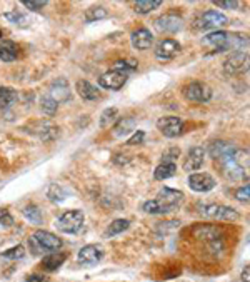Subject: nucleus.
I'll list each match as a JSON object with an SVG mask.
<instances>
[{
    "instance_id": "f257e3e1",
    "label": "nucleus",
    "mask_w": 250,
    "mask_h": 282,
    "mask_svg": "<svg viewBox=\"0 0 250 282\" xmlns=\"http://www.w3.org/2000/svg\"><path fill=\"white\" fill-rule=\"evenodd\" d=\"M182 204H184V192L164 187V189L159 192L157 199L147 200V202L142 205V211L147 214H152V216H162V214H170L179 211Z\"/></svg>"
},
{
    "instance_id": "f03ea898",
    "label": "nucleus",
    "mask_w": 250,
    "mask_h": 282,
    "mask_svg": "<svg viewBox=\"0 0 250 282\" xmlns=\"http://www.w3.org/2000/svg\"><path fill=\"white\" fill-rule=\"evenodd\" d=\"M244 160L248 162L247 151H239V149H235V152L230 157L220 160L222 169H224V176L230 180L247 179V165H244Z\"/></svg>"
},
{
    "instance_id": "7ed1b4c3",
    "label": "nucleus",
    "mask_w": 250,
    "mask_h": 282,
    "mask_svg": "<svg viewBox=\"0 0 250 282\" xmlns=\"http://www.w3.org/2000/svg\"><path fill=\"white\" fill-rule=\"evenodd\" d=\"M29 244L37 249L35 254H39L40 251H44V252H57L60 247H62V240H60V237H57L55 234H52L49 231L39 229L30 237Z\"/></svg>"
},
{
    "instance_id": "20e7f679",
    "label": "nucleus",
    "mask_w": 250,
    "mask_h": 282,
    "mask_svg": "<svg viewBox=\"0 0 250 282\" xmlns=\"http://www.w3.org/2000/svg\"><path fill=\"white\" fill-rule=\"evenodd\" d=\"M85 222L82 211H67L57 219L55 227L64 234H77L82 231Z\"/></svg>"
},
{
    "instance_id": "39448f33",
    "label": "nucleus",
    "mask_w": 250,
    "mask_h": 282,
    "mask_svg": "<svg viewBox=\"0 0 250 282\" xmlns=\"http://www.w3.org/2000/svg\"><path fill=\"white\" fill-rule=\"evenodd\" d=\"M199 212L202 214L204 217L208 219H217V220H237L240 216L239 212L232 209V207H227V205H220V204H208V205H200L199 207Z\"/></svg>"
},
{
    "instance_id": "423d86ee",
    "label": "nucleus",
    "mask_w": 250,
    "mask_h": 282,
    "mask_svg": "<svg viewBox=\"0 0 250 282\" xmlns=\"http://www.w3.org/2000/svg\"><path fill=\"white\" fill-rule=\"evenodd\" d=\"M182 93L187 100H192V102H208L212 99V89L202 82H192L185 85Z\"/></svg>"
},
{
    "instance_id": "0eeeda50",
    "label": "nucleus",
    "mask_w": 250,
    "mask_h": 282,
    "mask_svg": "<svg viewBox=\"0 0 250 282\" xmlns=\"http://www.w3.org/2000/svg\"><path fill=\"white\" fill-rule=\"evenodd\" d=\"M227 24V17L222 12L217 10H208L195 20V29L199 30H208V29H217V27H224Z\"/></svg>"
},
{
    "instance_id": "6e6552de",
    "label": "nucleus",
    "mask_w": 250,
    "mask_h": 282,
    "mask_svg": "<svg viewBox=\"0 0 250 282\" xmlns=\"http://www.w3.org/2000/svg\"><path fill=\"white\" fill-rule=\"evenodd\" d=\"M157 129L168 139L179 137L180 134L184 132V120H182L180 117H175V116L160 117L157 120Z\"/></svg>"
},
{
    "instance_id": "1a4fd4ad",
    "label": "nucleus",
    "mask_w": 250,
    "mask_h": 282,
    "mask_svg": "<svg viewBox=\"0 0 250 282\" xmlns=\"http://www.w3.org/2000/svg\"><path fill=\"white\" fill-rule=\"evenodd\" d=\"M127 79H128V73L110 69L109 72H105L99 77V85L109 90H120L125 85Z\"/></svg>"
},
{
    "instance_id": "9d476101",
    "label": "nucleus",
    "mask_w": 250,
    "mask_h": 282,
    "mask_svg": "<svg viewBox=\"0 0 250 282\" xmlns=\"http://www.w3.org/2000/svg\"><path fill=\"white\" fill-rule=\"evenodd\" d=\"M155 27H157L159 32L177 33L184 29V18L177 15V13H165V15H162L155 20Z\"/></svg>"
},
{
    "instance_id": "9b49d317",
    "label": "nucleus",
    "mask_w": 250,
    "mask_h": 282,
    "mask_svg": "<svg viewBox=\"0 0 250 282\" xmlns=\"http://www.w3.org/2000/svg\"><path fill=\"white\" fill-rule=\"evenodd\" d=\"M180 52V44L174 39H164L155 45V57L159 60H170Z\"/></svg>"
},
{
    "instance_id": "f8f14e48",
    "label": "nucleus",
    "mask_w": 250,
    "mask_h": 282,
    "mask_svg": "<svg viewBox=\"0 0 250 282\" xmlns=\"http://www.w3.org/2000/svg\"><path fill=\"white\" fill-rule=\"evenodd\" d=\"M49 97L55 100L57 104H65L72 99L70 96V85L67 82V79H57L53 80L50 85V93Z\"/></svg>"
},
{
    "instance_id": "ddd939ff",
    "label": "nucleus",
    "mask_w": 250,
    "mask_h": 282,
    "mask_svg": "<svg viewBox=\"0 0 250 282\" xmlns=\"http://www.w3.org/2000/svg\"><path fill=\"white\" fill-rule=\"evenodd\" d=\"M215 185L217 184H215V179L210 174H190V177H188V187L195 192H208Z\"/></svg>"
},
{
    "instance_id": "4468645a",
    "label": "nucleus",
    "mask_w": 250,
    "mask_h": 282,
    "mask_svg": "<svg viewBox=\"0 0 250 282\" xmlns=\"http://www.w3.org/2000/svg\"><path fill=\"white\" fill-rule=\"evenodd\" d=\"M247 62H248L247 52H232L230 57L224 62V72L227 76L239 73L244 70V67H247Z\"/></svg>"
},
{
    "instance_id": "2eb2a0df",
    "label": "nucleus",
    "mask_w": 250,
    "mask_h": 282,
    "mask_svg": "<svg viewBox=\"0 0 250 282\" xmlns=\"http://www.w3.org/2000/svg\"><path fill=\"white\" fill-rule=\"evenodd\" d=\"M104 257V252L99 246L89 244L79 251V262L85 266H95Z\"/></svg>"
},
{
    "instance_id": "dca6fc26",
    "label": "nucleus",
    "mask_w": 250,
    "mask_h": 282,
    "mask_svg": "<svg viewBox=\"0 0 250 282\" xmlns=\"http://www.w3.org/2000/svg\"><path fill=\"white\" fill-rule=\"evenodd\" d=\"M204 159H205V151L202 147H192L187 154V159L184 162V171L190 172V171H199L202 165H204Z\"/></svg>"
},
{
    "instance_id": "f3484780",
    "label": "nucleus",
    "mask_w": 250,
    "mask_h": 282,
    "mask_svg": "<svg viewBox=\"0 0 250 282\" xmlns=\"http://www.w3.org/2000/svg\"><path fill=\"white\" fill-rule=\"evenodd\" d=\"M234 152L235 147L230 142H225V140H217V142L210 144V147H208V156L215 160H224L230 157Z\"/></svg>"
},
{
    "instance_id": "a211bd4d",
    "label": "nucleus",
    "mask_w": 250,
    "mask_h": 282,
    "mask_svg": "<svg viewBox=\"0 0 250 282\" xmlns=\"http://www.w3.org/2000/svg\"><path fill=\"white\" fill-rule=\"evenodd\" d=\"M130 40H132L133 49L147 50V49H150V45L153 44V35L148 29H139V30H135L132 33Z\"/></svg>"
},
{
    "instance_id": "6ab92c4d",
    "label": "nucleus",
    "mask_w": 250,
    "mask_h": 282,
    "mask_svg": "<svg viewBox=\"0 0 250 282\" xmlns=\"http://www.w3.org/2000/svg\"><path fill=\"white\" fill-rule=\"evenodd\" d=\"M194 236L200 239V240H205V242H214V240H219L220 239V232L215 225H208V224H200V225H195L194 227Z\"/></svg>"
},
{
    "instance_id": "aec40b11",
    "label": "nucleus",
    "mask_w": 250,
    "mask_h": 282,
    "mask_svg": "<svg viewBox=\"0 0 250 282\" xmlns=\"http://www.w3.org/2000/svg\"><path fill=\"white\" fill-rule=\"evenodd\" d=\"M227 35L228 32H224V30H217V32H212L208 33V35H205L204 39H202V44L205 45H212L214 47V52H222V49H224V44L227 40Z\"/></svg>"
},
{
    "instance_id": "412c9836",
    "label": "nucleus",
    "mask_w": 250,
    "mask_h": 282,
    "mask_svg": "<svg viewBox=\"0 0 250 282\" xmlns=\"http://www.w3.org/2000/svg\"><path fill=\"white\" fill-rule=\"evenodd\" d=\"M75 90L84 100H97L100 97V92L97 90V87L90 84L89 80H79L75 84Z\"/></svg>"
},
{
    "instance_id": "4be33fe9",
    "label": "nucleus",
    "mask_w": 250,
    "mask_h": 282,
    "mask_svg": "<svg viewBox=\"0 0 250 282\" xmlns=\"http://www.w3.org/2000/svg\"><path fill=\"white\" fill-rule=\"evenodd\" d=\"M18 55V47L12 40H2L0 42V60L2 62H13Z\"/></svg>"
},
{
    "instance_id": "5701e85b",
    "label": "nucleus",
    "mask_w": 250,
    "mask_h": 282,
    "mask_svg": "<svg viewBox=\"0 0 250 282\" xmlns=\"http://www.w3.org/2000/svg\"><path fill=\"white\" fill-rule=\"evenodd\" d=\"M65 259H67L65 254L53 252V254H50V256L44 257V260H42V269H44V271H47V272H53V271H57L59 267L65 262Z\"/></svg>"
},
{
    "instance_id": "b1692460",
    "label": "nucleus",
    "mask_w": 250,
    "mask_h": 282,
    "mask_svg": "<svg viewBox=\"0 0 250 282\" xmlns=\"http://www.w3.org/2000/svg\"><path fill=\"white\" fill-rule=\"evenodd\" d=\"M18 93L12 87H0V110L9 109L17 102Z\"/></svg>"
},
{
    "instance_id": "393cba45",
    "label": "nucleus",
    "mask_w": 250,
    "mask_h": 282,
    "mask_svg": "<svg viewBox=\"0 0 250 282\" xmlns=\"http://www.w3.org/2000/svg\"><path fill=\"white\" fill-rule=\"evenodd\" d=\"M132 130H135V119L133 117H124L117 120V124L113 125V134L117 137H124L127 134H130Z\"/></svg>"
},
{
    "instance_id": "a878e982",
    "label": "nucleus",
    "mask_w": 250,
    "mask_h": 282,
    "mask_svg": "<svg viewBox=\"0 0 250 282\" xmlns=\"http://www.w3.org/2000/svg\"><path fill=\"white\" fill-rule=\"evenodd\" d=\"M177 174V165L170 164V162H162L157 169L153 171V177L157 180H165V179H170Z\"/></svg>"
},
{
    "instance_id": "bb28decb",
    "label": "nucleus",
    "mask_w": 250,
    "mask_h": 282,
    "mask_svg": "<svg viewBox=\"0 0 250 282\" xmlns=\"http://www.w3.org/2000/svg\"><path fill=\"white\" fill-rule=\"evenodd\" d=\"M39 125V129L37 130H33V134H37V136L42 139V140H47V142H49V140H53L55 139L57 136H59V129L57 127H53V125H50V124H37Z\"/></svg>"
},
{
    "instance_id": "cd10ccee",
    "label": "nucleus",
    "mask_w": 250,
    "mask_h": 282,
    "mask_svg": "<svg viewBox=\"0 0 250 282\" xmlns=\"http://www.w3.org/2000/svg\"><path fill=\"white\" fill-rule=\"evenodd\" d=\"M128 227H130V222H128L127 219H116L113 222L107 227L105 231V237H113V236H119V234H122L124 231H127Z\"/></svg>"
},
{
    "instance_id": "c85d7f7f",
    "label": "nucleus",
    "mask_w": 250,
    "mask_h": 282,
    "mask_svg": "<svg viewBox=\"0 0 250 282\" xmlns=\"http://www.w3.org/2000/svg\"><path fill=\"white\" fill-rule=\"evenodd\" d=\"M24 216L27 220H30L32 224H42V211L39 209V207L35 204H29L24 207Z\"/></svg>"
},
{
    "instance_id": "c756f323",
    "label": "nucleus",
    "mask_w": 250,
    "mask_h": 282,
    "mask_svg": "<svg viewBox=\"0 0 250 282\" xmlns=\"http://www.w3.org/2000/svg\"><path fill=\"white\" fill-rule=\"evenodd\" d=\"M47 197H49L52 202H64L67 199V191L62 185L52 184V185H49V189H47Z\"/></svg>"
},
{
    "instance_id": "7c9ffc66",
    "label": "nucleus",
    "mask_w": 250,
    "mask_h": 282,
    "mask_svg": "<svg viewBox=\"0 0 250 282\" xmlns=\"http://www.w3.org/2000/svg\"><path fill=\"white\" fill-rule=\"evenodd\" d=\"M160 5H162L160 0H139V2H135L133 7L137 13H150L155 9H159Z\"/></svg>"
},
{
    "instance_id": "2f4dec72",
    "label": "nucleus",
    "mask_w": 250,
    "mask_h": 282,
    "mask_svg": "<svg viewBox=\"0 0 250 282\" xmlns=\"http://www.w3.org/2000/svg\"><path fill=\"white\" fill-rule=\"evenodd\" d=\"M109 17V12H107L104 7H92L85 12V22H97V20H102V18H107Z\"/></svg>"
},
{
    "instance_id": "473e14b6",
    "label": "nucleus",
    "mask_w": 250,
    "mask_h": 282,
    "mask_svg": "<svg viewBox=\"0 0 250 282\" xmlns=\"http://www.w3.org/2000/svg\"><path fill=\"white\" fill-rule=\"evenodd\" d=\"M117 116H119V110L116 107H110V109H105L102 112V116H100V127L105 129V127H110V124H113L117 120Z\"/></svg>"
},
{
    "instance_id": "72a5a7b5",
    "label": "nucleus",
    "mask_w": 250,
    "mask_h": 282,
    "mask_svg": "<svg viewBox=\"0 0 250 282\" xmlns=\"http://www.w3.org/2000/svg\"><path fill=\"white\" fill-rule=\"evenodd\" d=\"M40 109H42V112L47 114L49 117H52V116H55L57 114L59 104L53 99H50L49 96H47V97H42V100H40Z\"/></svg>"
},
{
    "instance_id": "f704fd0d",
    "label": "nucleus",
    "mask_w": 250,
    "mask_h": 282,
    "mask_svg": "<svg viewBox=\"0 0 250 282\" xmlns=\"http://www.w3.org/2000/svg\"><path fill=\"white\" fill-rule=\"evenodd\" d=\"M25 256V247L24 246H15L12 249L2 252V257L4 259H9V260H18Z\"/></svg>"
},
{
    "instance_id": "c9c22d12",
    "label": "nucleus",
    "mask_w": 250,
    "mask_h": 282,
    "mask_svg": "<svg viewBox=\"0 0 250 282\" xmlns=\"http://www.w3.org/2000/svg\"><path fill=\"white\" fill-rule=\"evenodd\" d=\"M137 69V62H133V60H117L116 64H113L112 70H120V72H133Z\"/></svg>"
},
{
    "instance_id": "e433bc0d",
    "label": "nucleus",
    "mask_w": 250,
    "mask_h": 282,
    "mask_svg": "<svg viewBox=\"0 0 250 282\" xmlns=\"http://www.w3.org/2000/svg\"><path fill=\"white\" fill-rule=\"evenodd\" d=\"M24 7L29 10H33V12H39L42 10L44 7L47 5V0H24Z\"/></svg>"
},
{
    "instance_id": "4c0bfd02",
    "label": "nucleus",
    "mask_w": 250,
    "mask_h": 282,
    "mask_svg": "<svg viewBox=\"0 0 250 282\" xmlns=\"http://www.w3.org/2000/svg\"><path fill=\"white\" fill-rule=\"evenodd\" d=\"M5 18L9 20V22H12V24H18V25H24L25 24V15L24 13H18L17 10H13V12H9V13H5Z\"/></svg>"
},
{
    "instance_id": "58836bf2",
    "label": "nucleus",
    "mask_w": 250,
    "mask_h": 282,
    "mask_svg": "<svg viewBox=\"0 0 250 282\" xmlns=\"http://www.w3.org/2000/svg\"><path fill=\"white\" fill-rule=\"evenodd\" d=\"M248 197H250V187L248 185H242L240 189L235 191V199L240 200V202L247 204L248 202Z\"/></svg>"
},
{
    "instance_id": "ea45409f",
    "label": "nucleus",
    "mask_w": 250,
    "mask_h": 282,
    "mask_svg": "<svg viewBox=\"0 0 250 282\" xmlns=\"http://www.w3.org/2000/svg\"><path fill=\"white\" fill-rule=\"evenodd\" d=\"M0 225L4 227H12L13 225V217L7 209H0Z\"/></svg>"
},
{
    "instance_id": "a19ab883",
    "label": "nucleus",
    "mask_w": 250,
    "mask_h": 282,
    "mask_svg": "<svg viewBox=\"0 0 250 282\" xmlns=\"http://www.w3.org/2000/svg\"><path fill=\"white\" fill-rule=\"evenodd\" d=\"M144 139H145L144 130H135V132H133V136L127 140V145H137V144H142V142H144Z\"/></svg>"
},
{
    "instance_id": "79ce46f5",
    "label": "nucleus",
    "mask_w": 250,
    "mask_h": 282,
    "mask_svg": "<svg viewBox=\"0 0 250 282\" xmlns=\"http://www.w3.org/2000/svg\"><path fill=\"white\" fill-rule=\"evenodd\" d=\"M179 154H180V151L177 149V147H172L170 151H167L164 156H162V160L164 162H170V164H174V160L179 157Z\"/></svg>"
},
{
    "instance_id": "37998d69",
    "label": "nucleus",
    "mask_w": 250,
    "mask_h": 282,
    "mask_svg": "<svg viewBox=\"0 0 250 282\" xmlns=\"http://www.w3.org/2000/svg\"><path fill=\"white\" fill-rule=\"evenodd\" d=\"M217 7H222V9H239L240 2L237 0H230V2H222V0H217V2H214Z\"/></svg>"
},
{
    "instance_id": "c03bdc74",
    "label": "nucleus",
    "mask_w": 250,
    "mask_h": 282,
    "mask_svg": "<svg viewBox=\"0 0 250 282\" xmlns=\"http://www.w3.org/2000/svg\"><path fill=\"white\" fill-rule=\"evenodd\" d=\"M25 282H49L45 277L42 276H37V274H32V276H27L25 277Z\"/></svg>"
},
{
    "instance_id": "a18cd8bd",
    "label": "nucleus",
    "mask_w": 250,
    "mask_h": 282,
    "mask_svg": "<svg viewBox=\"0 0 250 282\" xmlns=\"http://www.w3.org/2000/svg\"><path fill=\"white\" fill-rule=\"evenodd\" d=\"M248 274H250V267L245 266L244 271H242V280H244V282H250V276H248Z\"/></svg>"
},
{
    "instance_id": "49530a36",
    "label": "nucleus",
    "mask_w": 250,
    "mask_h": 282,
    "mask_svg": "<svg viewBox=\"0 0 250 282\" xmlns=\"http://www.w3.org/2000/svg\"><path fill=\"white\" fill-rule=\"evenodd\" d=\"M0 37H2V32H0Z\"/></svg>"
}]
</instances>
